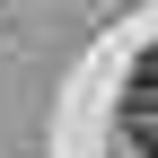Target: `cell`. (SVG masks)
<instances>
[{"label": "cell", "instance_id": "6da1fadb", "mask_svg": "<svg viewBox=\"0 0 158 158\" xmlns=\"http://www.w3.org/2000/svg\"><path fill=\"white\" fill-rule=\"evenodd\" d=\"M132 106H141V114H158V44L132 62Z\"/></svg>", "mask_w": 158, "mask_h": 158}, {"label": "cell", "instance_id": "7a4b0ae2", "mask_svg": "<svg viewBox=\"0 0 158 158\" xmlns=\"http://www.w3.org/2000/svg\"><path fill=\"white\" fill-rule=\"evenodd\" d=\"M141 158H158V114H149V132H141Z\"/></svg>", "mask_w": 158, "mask_h": 158}]
</instances>
